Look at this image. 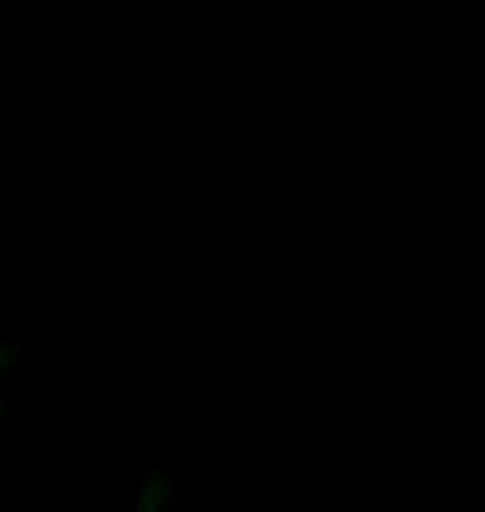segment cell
I'll return each mask as SVG.
<instances>
[{
	"instance_id": "3",
	"label": "cell",
	"mask_w": 485,
	"mask_h": 512,
	"mask_svg": "<svg viewBox=\"0 0 485 512\" xmlns=\"http://www.w3.org/2000/svg\"><path fill=\"white\" fill-rule=\"evenodd\" d=\"M4 409H7V396H0V416H4Z\"/></svg>"
},
{
	"instance_id": "1",
	"label": "cell",
	"mask_w": 485,
	"mask_h": 512,
	"mask_svg": "<svg viewBox=\"0 0 485 512\" xmlns=\"http://www.w3.org/2000/svg\"><path fill=\"white\" fill-rule=\"evenodd\" d=\"M173 503H177V483L157 473L130 496V512H167Z\"/></svg>"
},
{
	"instance_id": "2",
	"label": "cell",
	"mask_w": 485,
	"mask_h": 512,
	"mask_svg": "<svg viewBox=\"0 0 485 512\" xmlns=\"http://www.w3.org/2000/svg\"><path fill=\"white\" fill-rule=\"evenodd\" d=\"M17 356H20L17 346L0 343V380H7V376H14V370H17Z\"/></svg>"
}]
</instances>
